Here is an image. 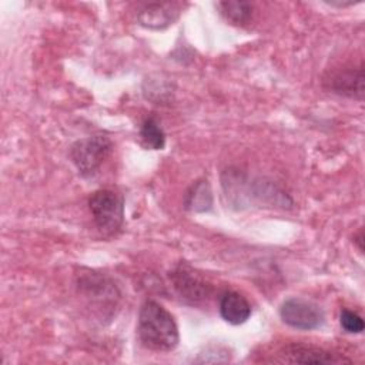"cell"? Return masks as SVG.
Wrapping results in <instances>:
<instances>
[{"label":"cell","instance_id":"4fadbf2b","mask_svg":"<svg viewBox=\"0 0 365 365\" xmlns=\"http://www.w3.org/2000/svg\"><path fill=\"white\" fill-rule=\"evenodd\" d=\"M141 143L148 150H163L165 145V133L154 117H147L140 127Z\"/></svg>","mask_w":365,"mask_h":365},{"label":"cell","instance_id":"ba28073f","mask_svg":"<svg viewBox=\"0 0 365 365\" xmlns=\"http://www.w3.org/2000/svg\"><path fill=\"white\" fill-rule=\"evenodd\" d=\"M184 3L180 1H161V3H147L138 13V23L150 30H164L171 26L181 14Z\"/></svg>","mask_w":365,"mask_h":365},{"label":"cell","instance_id":"9a60e30c","mask_svg":"<svg viewBox=\"0 0 365 365\" xmlns=\"http://www.w3.org/2000/svg\"><path fill=\"white\" fill-rule=\"evenodd\" d=\"M327 4H329V6H334V7H346V6H354V4H356V3H359V1H325Z\"/></svg>","mask_w":365,"mask_h":365},{"label":"cell","instance_id":"5b68a950","mask_svg":"<svg viewBox=\"0 0 365 365\" xmlns=\"http://www.w3.org/2000/svg\"><path fill=\"white\" fill-rule=\"evenodd\" d=\"M77 288L91 304L103 305V308L107 309L117 307L120 292L114 282L100 272L81 269V272L77 274Z\"/></svg>","mask_w":365,"mask_h":365},{"label":"cell","instance_id":"8fae6325","mask_svg":"<svg viewBox=\"0 0 365 365\" xmlns=\"http://www.w3.org/2000/svg\"><path fill=\"white\" fill-rule=\"evenodd\" d=\"M184 207L191 212H205L212 207V191L207 180L195 181L184 197Z\"/></svg>","mask_w":365,"mask_h":365},{"label":"cell","instance_id":"6da1fadb","mask_svg":"<svg viewBox=\"0 0 365 365\" xmlns=\"http://www.w3.org/2000/svg\"><path fill=\"white\" fill-rule=\"evenodd\" d=\"M137 335L143 346L157 352H170L180 342L174 317L154 299L144 301L140 308Z\"/></svg>","mask_w":365,"mask_h":365},{"label":"cell","instance_id":"30bf717a","mask_svg":"<svg viewBox=\"0 0 365 365\" xmlns=\"http://www.w3.org/2000/svg\"><path fill=\"white\" fill-rule=\"evenodd\" d=\"M221 318L231 325H241L251 317V305L245 297L237 291H225L218 301Z\"/></svg>","mask_w":365,"mask_h":365},{"label":"cell","instance_id":"7c38bea8","mask_svg":"<svg viewBox=\"0 0 365 365\" xmlns=\"http://www.w3.org/2000/svg\"><path fill=\"white\" fill-rule=\"evenodd\" d=\"M217 7L227 21L237 26L247 24L252 16V4L248 1H218Z\"/></svg>","mask_w":365,"mask_h":365},{"label":"cell","instance_id":"52a82bcc","mask_svg":"<svg viewBox=\"0 0 365 365\" xmlns=\"http://www.w3.org/2000/svg\"><path fill=\"white\" fill-rule=\"evenodd\" d=\"M324 87L338 96L362 100L364 97V68L345 67L331 73L324 78Z\"/></svg>","mask_w":365,"mask_h":365},{"label":"cell","instance_id":"9c48e42d","mask_svg":"<svg viewBox=\"0 0 365 365\" xmlns=\"http://www.w3.org/2000/svg\"><path fill=\"white\" fill-rule=\"evenodd\" d=\"M281 362L289 364H344L351 359L322 348L304 344H288L281 351Z\"/></svg>","mask_w":365,"mask_h":365},{"label":"cell","instance_id":"8992f818","mask_svg":"<svg viewBox=\"0 0 365 365\" xmlns=\"http://www.w3.org/2000/svg\"><path fill=\"white\" fill-rule=\"evenodd\" d=\"M279 317L287 325L302 331L319 328L325 319L322 309L317 304L302 298L285 299L281 304Z\"/></svg>","mask_w":365,"mask_h":365},{"label":"cell","instance_id":"7a4b0ae2","mask_svg":"<svg viewBox=\"0 0 365 365\" xmlns=\"http://www.w3.org/2000/svg\"><path fill=\"white\" fill-rule=\"evenodd\" d=\"M93 220L106 235L117 234L124 222V197L111 188L94 191L88 198Z\"/></svg>","mask_w":365,"mask_h":365},{"label":"cell","instance_id":"5bb4252c","mask_svg":"<svg viewBox=\"0 0 365 365\" xmlns=\"http://www.w3.org/2000/svg\"><path fill=\"white\" fill-rule=\"evenodd\" d=\"M339 324L344 331L349 334H361L364 331V319L359 314L351 309H341L339 312Z\"/></svg>","mask_w":365,"mask_h":365},{"label":"cell","instance_id":"3957f363","mask_svg":"<svg viewBox=\"0 0 365 365\" xmlns=\"http://www.w3.org/2000/svg\"><path fill=\"white\" fill-rule=\"evenodd\" d=\"M113 150L111 140L104 134L80 138L70 147V160L83 177H93Z\"/></svg>","mask_w":365,"mask_h":365},{"label":"cell","instance_id":"2e32d148","mask_svg":"<svg viewBox=\"0 0 365 365\" xmlns=\"http://www.w3.org/2000/svg\"><path fill=\"white\" fill-rule=\"evenodd\" d=\"M354 238H355V242L358 244V250L362 252V251H364V245H362V242H364V240H362V238H364V234H362V230H359V232H358Z\"/></svg>","mask_w":365,"mask_h":365},{"label":"cell","instance_id":"277c9868","mask_svg":"<svg viewBox=\"0 0 365 365\" xmlns=\"http://www.w3.org/2000/svg\"><path fill=\"white\" fill-rule=\"evenodd\" d=\"M170 281L180 295L190 305H200L211 295L212 285L187 262H180L170 272Z\"/></svg>","mask_w":365,"mask_h":365}]
</instances>
